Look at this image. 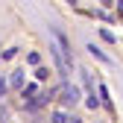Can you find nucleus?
<instances>
[{
    "label": "nucleus",
    "instance_id": "obj_1",
    "mask_svg": "<svg viewBox=\"0 0 123 123\" xmlns=\"http://www.w3.org/2000/svg\"><path fill=\"white\" fill-rule=\"evenodd\" d=\"M65 100L68 103H76V100H79V91H76L73 85H65Z\"/></svg>",
    "mask_w": 123,
    "mask_h": 123
},
{
    "label": "nucleus",
    "instance_id": "obj_2",
    "mask_svg": "<svg viewBox=\"0 0 123 123\" xmlns=\"http://www.w3.org/2000/svg\"><path fill=\"white\" fill-rule=\"evenodd\" d=\"M21 82H24V70H15L12 79H9V85H12V88H21Z\"/></svg>",
    "mask_w": 123,
    "mask_h": 123
},
{
    "label": "nucleus",
    "instance_id": "obj_3",
    "mask_svg": "<svg viewBox=\"0 0 123 123\" xmlns=\"http://www.w3.org/2000/svg\"><path fill=\"white\" fill-rule=\"evenodd\" d=\"M88 50H91V53H94L97 59H103V62H109V59H105V53H103V50L97 47V44H88Z\"/></svg>",
    "mask_w": 123,
    "mask_h": 123
},
{
    "label": "nucleus",
    "instance_id": "obj_4",
    "mask_svg": "<svg viewBox=\"0 0 123 123\" xmlns=\"http://www.w3.org/2000/svg\"><path fill=\"white\" fill-rule=\"evenodd\" d=\"M53 123H70V120H68L65 111H56V114H53Z\"/></svg>",
    "mask_w": 123,
    "mask_h": 123
},
{
    "label": "nucleus",
    "instance_id": "obj_5",
    "mask_svg": "<svg viewBox=\"0 0 123 123\" xmlns=\"http://www.w3.org/2000/svg\"><path fill=\"white\" fill-rule=\"evenodd\" d=\"M29 65H41V56L38 53H29Z\"/></svg>",
    "mask_w": 123,
    "mask_h": 123
},
{
    "label": "nucleus",
    "instance_id": "obj_6",
    "mask_svg": "<svg viewBox=\"0 0 123 123\" xmlns=\"http://www.w3.org/2000/svg\"><path fill=\"white\" fill-rule=\"evenodd\" d=\"M85 103H88V105H91V109H97V105H100V103H97V97H94V94H88V100H85Z\"/></svg>",
    "mask_w": 123,
    "mask_h": 123
},
{
    "label": "nucleus",
    "instance_id": "obj_7",
    "mask_svg": "<svg viewBox=\"0 0 123 123\" xmlns=\"http://www.w3.org/2000/svg\"><path fill=\"white\" fill-rule=\"evenodd\" d=\"M3 91H6V85H3V79H0V94H3Z\"/></svg>",
    "mask_w": 123,
    "mask_h": 123
},
{
    "label": "nucleus",
    "instance_id": "obj_8",
    "mask_svg": "<svg viewBox=\"0 0 123 123\" xmlns=\"http://www.w3.org/2000/svg\"><path fill=\"white\" fill-rule=\"evenodd\" d=\"M70 123H79V120H76V117H70Z\"/></svg>",
    "mask_w": 123,
    "mask_h": 123
},
{
    "label": "nucleus",
    "instance_id": "obj_9",
    "mask_svg": "<svg viewBox=\"0 0 123 123\" xmlns=\"http://www.w3.org/2000/svg\"><path fill=\"white\" fill-rule=\"evenodd\" d=\"M120 9H123V0H120Z\"/></svg>",
    "mask_w": 123,
    "mask_h": 123
},
{
    "label": "nucleus",
    "instance_id": "obj_10",
    "mask_svg": "<svg viewBox=\"0 0 123 123\" xmlns=\"http://www.w3.org/2000/svg\"><path fill=\"white\" fill-rule=\"evenodd\" d=\"M0 62H3V59H0Z\"/></svg>",
    "mask_w": 123,
    "mask_h": 123
}]
</instances>
